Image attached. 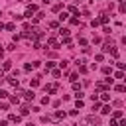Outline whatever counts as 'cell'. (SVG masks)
I'll return each mask as SVG.
<instances>
[{"mask_svg": "<svg viewBox=\"0 0 126 126\" xmlns=\"http://www.w3.org/2000/svg\"><path fill=\"white\" fill-rule=\"evenodd\" d=\"M33 12H37V6H35V4H30V6L26 8V14H24V16H26V18H32Z\"/></svg>", "mask_w": 126, "mask_h": 126, "instance_id": "obj_1", "label": "cell"}, {"mask_svg": "<svg viewBox=\"0 0 126 126\" xmlns=\"http://www.w3.org/2000/svg\"><path fill=\"white\" fill-rule=\"evenodd\" d=\"M57 91H59V85H57V83L45 85V93H51V94H53V93H57Z\"/></svg>", "mask_w": 126, "mask_h": 126, "instance_id": "obj_2", "label": "cell"}, {"mask_svg": "<svg viewBox=\"0 0 126 126\" xmlns=\"http://www.w3.org/2000/svg\"><path fill=\"white\" fill-rule=\"evenodd\" d=\"M65 116H67V114H65L63 110H57V112H55V114L51 116V120H53V122H59V120H63Z\"/></svg>", "mask_w": 126, "mask_h": 126, "instance_id": "obj_3", "label": "cell"}, {"mask_svg": "<svg viewBox=\"0 0 126 126\" xmlns=\"http://www.w3.org/2000/svg\"><path fill=\"white\" fill-rule=\"evenodd\" d=\"M112 49H114L112 41H104V43H102V51H104V53H108V51H112Z\"/></svg>", "mask_w": 126, "mask_h": 126, "instance_id": "obj_4", "label": "cell"}, {"mask_svg": "<svg viewBox=\"0 0 126 126\" xmlns=\"http://www.w3.org/2000/svg\"><path fill=\"white\" fill-rule=\"evenodd\" d=\"M87 124H98L100 122V118L98 116H87V120H85Z\"/></svg>", "mask_w": 126, "mask_h": 126, "instance_id": "obj_5", "label": "cell"}, {"mask_svg": "<svg viewBox=\"0 0 126 126\" xmlns=\"http://www.w3.org/2000/svg\"><path fill=\"white\" fill-rule=\"evenodd\" d=\"M24 98H26V100H33V98H35V93H33V91H26V93H24Z\"/></svg>", "mask_w": 126, "mask_h": 126, "instance_id": "obj_6", "label": "cell"}, {"mask_svg": "<svg viewBox=\"0 0 126 126\" xmlns=\"http://www.w3.org/2000/svg\"><path fill=\"white\" fill-rule=\"evenodd\" d=\"M30 114V104H22V110H20V116H28Z\"/></svg>", "mask_w": 126, "mask_h": 126, "instance_id": "obj_7", "label": "cell"}, {"mask_svg": "<svg viewBox=\"0 0 126 126\" xmlns=\"http://www.w3.org/2000/svg\"><path fill=\"white\" fill-rule=\"evenodd\" d=\"M47 43H49V45H51L53 49H57V47H59V41H57L55 37H49V39H47Z\"/></svg>", "mask_w": 126, "mask_h": 126, "instance_id": "obj_8", "label": "cell"}, {"mask_svg": "<svg viewBox=\"0 0 126 126\" xmlns=\"http://www.w3.org/2000/svg\"><path fill=\"white\" fill-rule=\"evenodd\" d=\"M8 120H10V122H16V124H18V122L22 120V116H20V114H10V116H8Z\"/></svg>", "mask_w": 126, "mask_h": 126, "instance_id": "obj_9", "label": "cell"}, {"mask_svg": "<svg viewBox=\"0 0 126 126\" xmlns=\"http://www.w3.org/2000/svg\"><path fill=\"white\" fill-rule=\"evenodd\" d=\"M59 35H61V37H69V30H67V28H61V30H59Z\"/></svg>", "mask_w": 126, "mask_h": 126, "instance_id": "obj_10", "label": "cell"}, {"mask_svg": "<svg viewBox=\"0 0 126 126\" xmlns=\"http://www.w3.org/2000/svg\"><path fill=\"white\" fill-rule=\"evenodd\" d=\"M98 22H100V24H108V16H106V14H100Z\"/></svg>", "mask_w": 126, "mask_h": 126, "instance_id": "obj_11", "label": "cell"}, {"mask_svg": "<svg viewBox=\"0 0 126 126\" xmlns=\"http://www.w3.org/2000/svg\"><path fill=\"white\" fill-rule=\"evenodd\" d=\"M53 67H55L53 61H47V63H45V71H53Z\"/></svg>", "mask_w": 126, "mask_h": 126, "instance_id": "obj_12", "label": "cell"}, {"mask_svg": "<svg viewBox=\"0 0 126 126\" xmlns=\"http://www.w3.org/2000/svg\"><path fill=\"white\" fill-rule=\"evenodd\" d=\"M8 83H10L12 87H18V85H20V81H18L16 77H12V79H8Z\"/></svg>", "mask_w": 126, "mask_h": 126, "instance_id": "obj_13", "label": "cell"}, {"mask_svg": "<svg viewBox=\"0 0 126 126\" xmlns=\"http://www.w3.org/2000/svg\"><path fill=\"white\" fill-rule=\"evenodd\" d=\"M112 118H114V120L122 118V110H114V112H112Z\"/></svg>", "mask_w": 126, "mask_h": 126, "instance_id": "obj_14", "label": "cell"}, {"mask_svg": "<svg viewBox=\"0 0 126 126\" xmlns=\"http://www.w3.org/2000/svg\"><path fill=\"white\" fill-rule=\"evenodd\" d=\"M100 98H102V100L106 102V100H110V94H108V93L104 91V93H100Z\"/></svg>", "mask_w": 126, "mask_h": 126, "instance_id": "obj_15", "label": "cell"}, {"mask_svg": "<svg viewBox=\"0 0 126 126\" xmlns=\"http://www.w3.org/2000/svg\"><path fill=\"white\" fill-rule=\"evenodd\" d=\"M110 110H112V108H110V106H108V104H104V106H102V110H100V112H102V114H110Z\"/></svg>", "mask_w": 126, "mask_h": 126, "instance_id": "obj_16", "label": "cell"}, {"mask_svg": "<svg viewBox=\"0 0 126 126\" xmlns=\"http://www.w3.org/2000/svg\"><path fill=\"white\" fill-rule=\"evenodd\" d=\"M4 71H8V69H12V61H4V67H2Z\"/></svg>", "mask_w": 126, "mask_h": 126, "instance_id": "obj_17", "label": "cell"}, {"mask_svg": "<svg viewBox=\"0 0 126 126\" xmlns=\"http://www.w3.org/2000/svg\"><path fill=\"white\" fill-rule=\"evenodd\" d=\"M51 75H53L55 79H59V77H61V71H59V69H53V71H51Z\"/></svg>", "mask_w": 126, "mask_h": 126, "instance_id": "obj_18", "label": "cell"}, {"mask_svg": "<svg viewBox=\"0 0 126 126\" xmlns=\"http://www.w3.org/2000/svg\"><path fill=\"white\" fill-rule=\"evenodd\" d=\"M75 106H77V110H79V108H83V100H81V98H77V100H75Z\"/></svg>", "mask_w": 126, "mask_h": 126, "instance_id": "obj_19", "label": "cell"}, {"mask_svg": "<svg viewBox=\"0 0 126 126\" xmlns=\"http://www.w3.org/2000/svg\"><path fill=\"white\" fill-rule=\"evenodd\" d=\"M67 18H69L67 12H61V14H59V20H67Z\"/></svg>", "mask_w": 126, "mask_h": 126, "instance_id": "obj_20", "label": "cell"}, {"mask_svg": "<svg viewBox=\"0 0 126 126\" xmlns=\"http://www.w3.org/2000/svg\"><path fill=\"white\" fill-rule=\"evenodd\" d=\"M4 28H6V30H8V32H14V28H16V26H14V24H6V26H4Z\"/></svg>", "mask_w": 126, "mask_h": 126, "instance_id": "obj_21", "label": "cell"}, {"mask_svg": "<svg viewBox=\"0 0 126 126\" xmlns=\"http://www.w3.org/2000/svg\"><path fill=\"white\" fill-rule=\"evenodd\" d=\"M114 77H116V79H124V73H122V71H116Z\"/></svg>", "mask_w": 126, "mask_h": 126, "instance_id": "obj_22", "label": "cell"}, {"mask_svg": "<svg viewBox=\"0 0 126 126\" xmlns=\"http://www.w3.org/2000/svg\"><path fill=\"white\" fill-rule=\"evenodd\" d=\"M116 91H118V93H124L126 87H124V85H116Z\"/></svg>", "mask_w": 126, "mask_h": 126, "instance_id": "obj_23", "label": "cell"}, {"mask_svg": "<svg viewBox=\"0 0 126 126\" xmlns=\"http://www.w3.org/2000/svg\"><path fill=\"white\" fill-rule=\"evenodd\" d=\"M10 102H14V104H18V102H20V96H10Z\"/></svg>", "mask_w": 126, "mask_h": 126, "instance_id": "obj_24", "label": "cell"}, {"mask_svg": "<svg viewBox=\"0 0 126 126\" xmlns=\"http://www.w3.org/2000/svg\"><path fill=\"white\" fill-rule=\"evenodd\" d=\"M67 65H69V61H61V63H59V67H61V69H67Z\"/></svg>", "mask_w": 126, "mask_h": 126, "instance_id": "obj_25", "label": "cell"}, {"mask_svg": "<svg viewBox=\"0 0 126 126\" xmlns=\"http://www.w3.org/2000/svg\"><path fill=\"white\" fill-rule=\"evenodd\" d=\"M32 69H33V65H30V63H26V65H24V71H32Z\"/></svg>", "mask_w": 126, "mask_h": 126, "instance_id": "obj_26", "label": "cell"}, {"mask_svg": "<svg viewBox=\"0 0 126 126\" xmlns=\"http://www.w3.org/2000/svg\"><path fill=\"white\" fill-rule=\"evenodd\" d=\"M77 77H79V75H77V73H73V75H71V79H69V81H71V83H77Z\"/></svg>", "mask_w": 126, "mask_h": 126, "instance_id": "obj_27", "label": "cell"}, {"mask_svg": "<svg viewBox=\"0 0 126 126\" xmlns=\"http://www.w3.org/2000/svg\"><path fill=\"white\" fill-rule=\"evenodd\" d=\"M98 108H100V102L94 100V102H93V110H98Z\"/></svg>", "mask_w": 126, "mask_h": 126, "instance_id": "obj_28", "label": "cell"}, {"mask_svg": "<svg viewBox=\"0 0 126 126\" xmlns=\"http://www.w3.org/2000/svg\"><path fill=\"white\" fill-rule=\"evenodd\" d=\"M69 12H71V14H79V10H77L75 6H71V8H69Z\"/></svg>", "mask_w": 126, "mask_h": 126, "instance_id": "obj_29", "label": "cell"}, {"mask_svg": "<svg viewBox=\"0 0 126 126\" xmlns=\"http://www.w3.org/2000/svg\"><path fill=\"white\" fill-rule=\"evenodd\" d=\"M49 26H51V28H53V30H57V28H59V22H51V24H49Z\"/></svg>", "mask_w": 126, "mask_h": 126, "instance_id": "obj_30", "label": "cell"}, {"mask_svg": "<svg viewBox=\"0 0 126 126\" xmlns=\"http://www.w3.org/2000/svg\"><path fill=\"white\" fill-rule=\"evenodd\" d=\"M79 73H87V67L85 65H79Z\"/></svg>", "mask_w": 126, "mask_h": 126, "instance_id": "obj_31", "label": "cell"}, {"mask_svg": "<svg viewBox=\"0 0 126 126\" xmlns=\"http://www.w3.org/2000/svg\"><path fill=\"white\" fill-rule=\"evenodd\" d=\"M102 73L104 75H110V67H102Z\"/></svg>", "mask_w": 126, "mask_h": 126, "instance_id": "obj_32", "label": "cell"}, {"mask_svg": "<svg viewBox=\"0 0 126 126\" xmlns=\"http://www.w3.org/2000/svg\"><path fill=\"white\" fill-rule=\"evenodd\" d=\"M41 104H49V96H43L41 98Z\"/></svg>", "mask_w": 126, "mask_h": 126, "instance_id": "obj_33", "label": "cell"}, {"mask_svg": "<svg viewBox=\"0 0 126 126\" xmlns=\"http://www.w3.org/2000/svg\"><path fill=\"white\" fill-rule=\"evenodd\" d=\"M6 96H8V93L6 91H0V98H6Z\"/></svg>", "mask_w": 126, "mask_h": 126, "instance_id": "obj_34", "label": "cell"}, {"mask_svg": "<svg viewBox=\"0 0 126 126\" xmlns=\"http://www.w3.org/2000/svg\"><path fill=\"white\" fill-rule=\"evenodd\" d=\"M120 12H126V2H122V4H120Z\"/></svg>", "mask_w": 126, "mask_h": 126, "instance_id": "obj_35", "label": "cell"}, {"mask_svg": "<svg viewBox=\"0 0 126 126\" xmlns=\"http://www.w3.org/2000/svg\"><path fill=\"white\" fill-rule=\"evenodd\" d=\"M110 126H118V120H114V118H112V120H110Z\"/></svg>", "mask_w": 126, "mask_h": 126, "instance_id": "obj_36", "label": "cell"}, {"mask_svg": "<svg viewBox=\"0 0 126 126\" xmlns=\"http://www.w3.org/2000/svg\"><path fill=\"white\" fill-rule=\"evenodd\" d=\"M118 126H126V120H120V122H118Z\"/></svg>", "mask_w": 126, "mask_h": 126, "instance_id": "obj_37", "label": "cell"}, {"mask_svg": "<svg viewBox=\"0 0 126 126\" xmlns=\"http://www.w3.org/2000/svg\"><path fill=\"white\" fill-rule=\"evenodd\" d=\"M8 124V120H0V126H6Z\"/></svg>", "mask_w": 126, "mask_h": 126, "instance_id": "obj_38", "label": "cell"}, {"mask_svg": "<svg viewBox=\"0 0 126 126\" xmlns=\"http://www.w3.org/2000/svg\"><path fill=\"white\" fill-rule=\"evenodd\" d=\"M2 77H4V69H0V79H2Z\"/></svg>", "mask_w": 126, "mask_h": 126, "instance_id": "obj_39", "label": "cell"}, {"mask_svg": "<svg viewBox=\"0 0 126 126\" xmlns=\"http://www.w3.org/2000/svg\"><path fill=\"white\" fill-rule=\"evenodd\" d=\"M2 30H4V24H2V22H0V32H2Z\"/></svg>", "mask_w": 126, "mask_h": 126, "instance_id": "obj_40", "label": "cell"}, {"mask_svg": "<svg viewBox=\"0 0 126 126\" xmlns=\"http://www.w3.org/2000/svg\"><path fill=\"white\" fill-rule=\"evenodd\" d=\"M118 2H124V0H118Z\"/></svg>", "mask_w": 126, "mask_h": 126, "instance_id": "obj_41", "label": "cell"}, {"mask_svg": "<svg viewBox=\"0 0 126 126\" xmlns=\"http://www.w3.org/2000/svg\"><path fill=\"white\" fill-rule=\"evenodd\" d=\"M43 2H49V0H43Z\"/></svg>", "mask_w": 126, "mask_h": 126, "instance_id": "obj_42", "label": "cell"}, {"mask_svg": "<svg viewBox=\"0 0 126 126\" xmlns=\"http://www.w3.org/2000/svg\"><path fill=\"white\" fill-rule=\"evenodd\" d=\"M0 16H2V12H0Z\"/></svg>", "mask_w": 126, "mask_h": 126, "instance_id": "obj_43", "label": "cell"}, {"mask_svg": "<svg viewBox=\"0 0 126 126\" xmlns=\"http://www.w3.org/2000/svg\"><path fill=\"white\" fill-rule=\"evenodd\" d=\"M61 2H63V0H61Z\"/></svg>", "mask_w": 126, "mask_h": 126, "instance_id": "obj_44", "label": "cell"}]
</instances>
